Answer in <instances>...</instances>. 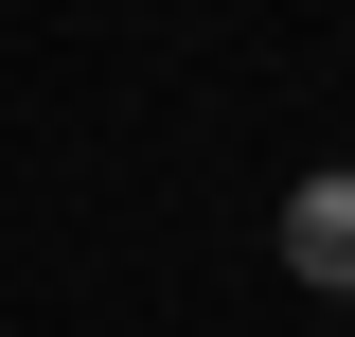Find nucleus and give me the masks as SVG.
I'll return each instance as SVG.
<instances>
[{
    "instance_id": "f257e3e1",
    "label": "nucleus",
    "mask_w": 355,
    "mask_h": 337,
    "mask_svg": "<svg viewBox=\"0 0 355 337\" xmlns=\"http://www.w3.org/2000/svg\"><path fill=\"white\" fill-rule=\"evenodd\" d=\"M284 266H302V284H355V178H338V160L284 196Z\"/></svg>"
}]
</instances>
